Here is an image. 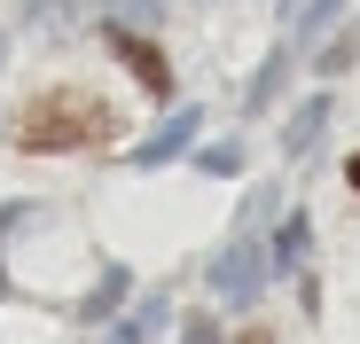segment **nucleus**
<instances>
[{
  "label": "nucleus",
  "mask_w": 360,
  "mask_h": 344,
  "mask_svg": "<svg viewBox=\"0 0 360 344\" xmlns=\"http://www.w3.org/2000/svg\"><path fill=\"white\" fill-rule=\"evenodd\" d=\"M117 141V110L86 86H47L16 110V149L32 157H63V149H102Z\"/></svg>",
  "instance_id": "1"
},
{
  "label": "nucleus",
  "mask_w": 360,
  "mask_h": 344,
  "mask_svg": "<svg viewBox=\"0 0 360 344\" xmlns=\"http://www.w3.org/2000/svg\"><path fill=\"white\" fill-rule=\"evenodd\" d=\"M266 274H274V258H266V251L243 235V243H227V251H219V266H212V298H227V305H251Z\"/></svg>",
  "instance_id": "2"
},
{
  "label": "nucleus",
  "mask_w": 360,
  "mask_h": 344,
  "mask_svg": "<svg viewBox=\"0 0 360 344\" xmlns=\"http://www.w3.org/2000/svg\"><path fill=\"white\" fill-rule=\"evenodd\" d=\"M110 47H117V63H126V71H134V79H141V86L157 94V102L172 94V63H165V55H157V47H149L141 32H126V24H110Z\"/></svg>",
  "instance_id": "3"
},
{
  "label": "nucleus",
  "mask_w": 360,
  "mask_h": 344,
  "mask_svg": "<svg viewBox=\"0 0 360 344\" xmlns=\"http://www.w3.org/2000/svg\"><path fill=\"white\" fill-rule=\"evenodd\" d=\"M196 126H204V110H172V118H165V126H157V133L134 149V164H141V172H149V164H172L180 149L196 141Z\"/></svg>",
  "instance_id": "4"
},
{
  "label": "nucleus",
  "mask_w": 360,
  "mask_h": 344,
  "mask_svg": "<svg viewBox=\"0 0 360 344\" xmlns=\"http://www.w3.org/2000/svg\"><path fill=\"white\" fill-rule=\"evenodd\" d=\"M321 126H329V94H314V102H297V118L282 126V157H314Z\"/></svg>",
  "instance_id": "5"
},
{
  "label": "nucleus",
  "mask_w": 360,
  "mask_h": 344,
  "mask_svg": "<svg viewBox=\"0 0 360 344\" xmlns=\"http://www.w3.org/2000/svg\"><path fill=\"white\" fill-rule=\"evenodd\" d=\"M306 243H314V227H306V211H290L282 227H274V274H297V266H306Z\"/></svg>",
  "instance_id": "6"
},
{
  "label": "nucleus",
  "mask_w": 360,
  "mask_h": 344,
  "mask_svg": "<svg viewBox=\"0 0 360 344\" xmlns=\"http://www.w3.org/2000/svg\"><path fill=\"white\" fill-rule=\"evenodd\" d=\"M157 329H165V298H141V305H134L126 321H117V329H110V344H149Z\"/></svg>",
  "instance_id": "7"
},
{
  "label": "nucleus",
  "mask_w": 360,
  "mask_h": 344,
  "mask_svg": "<svg viewBox=\"0 0 360 344\" xmlns=\"http://www.w3.org/2000/svg\"><path fill=\"white\" fill-rule=\"evenodd\" d=\"M345 16V0H306V8H297V32H290V47H306V39H321L329 24Z\"/></svg>",
  "instance_id": "8"
},
{
  "label": "nucleus",
  "mask_w": 360,
  "mask_h": 344,
  "mask_svg": "<svg viewBox=\"0 0 360 344\" xmlns=\"http://www.w3.org/2000/svg\"><path fill=\"white\" fill-rule=\"evenodd\" d=\"M117 298H126V266H102V282H94V290H86V305H79V321H102Z\"/></svg>",
  "instance_id": "9"
},
{
  "label": "nucleus",
  "mask_w": 360,
  "mask_h": 344,
  "mask_svg": "<svg viewBox=\"0 0 360 344\" xmlns=\"http://www.w3.org/2000/svg\"><path fill=\"white\" fill-rule=\"evenodd\" d=\"M282 63H290V47H274V55H266V71L251 79V110H266V102H274V86H282Z\"/></svg>",
  "instance_id": "10"
},
{
  "label": "nucleus",
  "mask_w": 360,
  "mask_h": 344,
  "mask_svg": "<svg viewBox=\"0 0 360 344\" xmlns=\"http://www.w3.org/2000/svg\"><path fill=\"white\" fill-rule=\"evenodd\" d=\"M102 8H110V16H141V24H149V16H165V0H102Z\"/></svg>",
  "instance_id": "11"
},
{
  "label": "nucleus",
  "mask_w": 360,
  "mask_h": 344,
  "mask_svg": "<svg viewBox=\"0 0 360 344\" xmlns=\"http://www.w3.org/2000/svg\"><path fill=\"white\" fill-rule=\"evenodd\" d=\"M204 172H243V149H235V141L227 149H204Z\"/></svg>",
  "instance_id": "12"
},
{
  "label": "nucleus",
  "mask_w": 360,
  "mask_h": 344,
  "mask_svg": "<svg viewBox=\"0 0 360 344\" xmlns=\"http://www.w3.org/2000/svg\"><path fill=\"white\" fill-rule=\"evenodd\" d=\"M180 344H219V329H212V321H188V336H180Z\"/></svg>",
  "instance_id": "13"
},
{
  "label": "nucleus",
  "mask_w": 360,
  "mask_h": 344,
  "mask_svg": "<svg viewBox=\"0 0 360 344\" xmlns=\"http://www.w3.org/2000/svg\"><path fill=\"white\" fill-rule=\"evenodd\" d=\"M345 180H352V196H360V157H352V164H345Z\"/></svg>",
  "instance_id": "14"
},
{
  "label": "nucleus",
  "mask_w": 360,
  "mask_h": 344,
  "mask_svg": "<svg viewBox=\"0 0 360 344\" xmlns=\"http://www.w3.org/2000/svg\"><path fill=\"white\" fill-rule=\"evenodd\" d=\"M243 344H274V336H266V329H251V336H243Z\"/></svg>",
  "instance_id": "15"
},
{
  "label": "nucleus",
  "mask_w": 360,
  "mask_h": 344,
  "mask_svg": "<svg viewBox=\"0 0 360 344\" xmlns=\"http://www.w3.org/2000/svg\"><path fill=\"white\" fill-rule=\"evenodd\" d=\"M0 63H8V39H0Z\"/></svg>",
  "instance_id": "16"
}]
</instances>
